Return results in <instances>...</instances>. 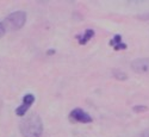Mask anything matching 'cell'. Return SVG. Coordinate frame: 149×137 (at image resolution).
I'll return each mask as SVG.
<instances>
[{"label": "cell", "mask_w": 149, "mask_h": 137, "mask_svg": "<svg viewBox=\"0 0 149 137\" xmlns=\"http://www.w3.org/2000/svg\"><path fill=\"white\" fill-rule=\"evenodd\" d=\"M20 132L23 137H41L43 123L38 115L31 113L20 122Z\"/></svg>", "instance_id": "6da1fadb"}, {"label": "cell", "mask_w": 149, "mask_h": 137, "mask_svg": "<svg viewBox=\"0 0 149 137\" xmlns=\"http://www.w3.org/2000/svg\"><path fill=\"white\" fill-rule=\"evenodd\" d=\"M26 22V15L25 12L23 11H16L13 13H11L6 17L5 22H4V25L6 29L11 30V31H16L19 30L24 26V24Z\"/></svg>", "instance_id": "7a4b0ae2"}, {"label": "cell", "mask_w": 149, "mask_h": 137, "mask_svg": "<svg viewBox=\"0 0 149 137\" xmlns=\"http://www.w3.org/2000/svg\"><path fill=\"white\" fill-rule=\"evenodd\" d=\"M33 102H35V95L33 94H31V93L25 94V95H24V98H23L22 105L16 108V115L19 116V117L25 116V113L28 112V110L31 107V105L33 104Z\"/></svg>", "instance_id": "3957f363"}, {"label": "cell", "mask_w": 149, "mask_h": 137, "mask_svg": "<svg viewBox=\"0 0 149 137\" xmlns=\"http://www.w3.org/2000/svg\"><path fill=\"white\" fill-rule=\"evenodd\" d=\"M70 118L74 122H79V123H84V124H87V123H91L92 122V117L87 113V112H85L81 108L73 110L70 112Z\"/></svg>", "instance_id": "277c9868"}, {"label": "cell", "mask_w": 149, "mask_h": 137, "mask_svg": "<svg viewBox=\"0 0 149 137\" xmlns=\"http://www.w3.org/2000/svg\"><path fill=\"white\" fill-rule=\"evenodd\" d=\"M132 69L139 74H149V58H137L131 63Z\"/></svg>", "instance_id": "5b68a950"}, {"label": "cell", "mask_w": 149, "mask_h": 137, "mask_svg": "<svg viewBox=\"0 0 149 137\" xmlns=\"http://www.w3.org/2000/svg\"><path fill=\"white\" fill-rule=\"evenodd\" d=\"M110 45L115 50H125L127 49V44L123 43L120 35H116L112 37V40L110 41Z\"/></svg>", "instance_id": "8992f818"}, {"label": "cell", "mask_w": 149, "mask_h": 137, "mask_svg": "<svg viewBox=\"0 0 149 137\" xmlns=\"http://www.w3.org/2000/svg\"><path fill=\"white\" fill-rule=\"evenodd\" d=\"M93 36H94V31L91 30V29H88V30L85 31L84 35H81V36L78 37V41H79V43H80L81 45H84V44H86V43H88V41L92 38Z\"/></svg>", "instance_id": "52a82bcc"}, {"label": "cell", "mask_w": 149, "mask_h": 137, "mask_svg": "<svg viewBox=\"0 0 149 137\" xmlns=\"http://www.w3.org/2000/svg\"><path fill=\"white\" fill-rule=\"evenodd\" d=\"M147 110H148V107H146V106H135L134 107L135 112H143V111H147Z\"/></svg>", "instance_id": "ba28073f"}, {"label": "cell", "mask_w": 149, "mask_h": 137, "mask_svg": "<svg viewBox=\"0 0 149 137\" xmlns=\"http://www.w3.org/2000/svg\"><path fill=\"white\" fill-rule=\"evenodd\" d=\"M6 32V28L4 25V23H0V37H3Z\"/></svg>", "instance_id": "9c48e42d"}]
</instances>
